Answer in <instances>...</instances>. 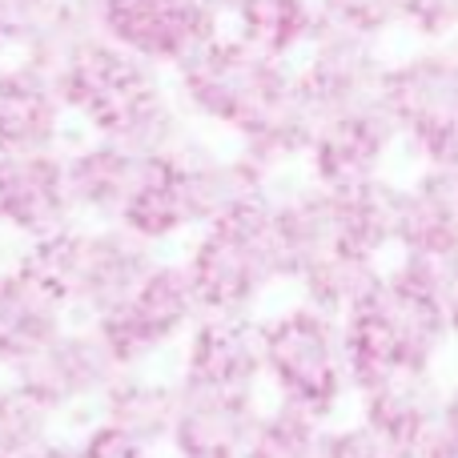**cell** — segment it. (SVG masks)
<instances>
[{
	"mask_svg": "<svg viewBox=\"0 0 458 458\" xmlns=\"http://www.w3.org/2000/svg\"><path fill=\"white\" fill-rule=\"evenodd\" d=\"M322 24L386 40L398 29V0H314Z\"/></svg>",
	"mask_w": 458,
	"mask_h": 458,
	"instance_id": "28",
	"label": "cell"
},
{
	"mask_svg": "<svg viewBox=\"0 0 458 458\" xmlns=\"http://www.w3.org/2000/svg\"><path fill=\"white\" fill-rule=\"evenodd\" d=\"M117 374L121 366L109 354V346L101 342V334L89 322H69L8 382H16L53 422L77 419V414H85L89 422L93 406L101 403V394L109 390V382Z\"/></svg>",
	"mask_w": 458,
	"mask_h": 458,
	"instance_id": "11",
	"label": "cell"
},
{
	"mask_svg": "<svg viewBox=\"0 0 458 458\" xmlns=\"http://www.w3.org/2000/svg\"><path fill=\"white\" fill-rule=\"evenodd\" d=\"M64 185L77 222L117 225L145 174V153H133L105 137H81L64 145Z\"/></svg>",
	"mask_w": 458,
	"mask_h": 458,
	"instance_id": "19",
	"label": "cell"
},
{
	"mask_svg": "<svg viewBox=\"0 0 458 458\" xmlns=\"http://www.w3.org/2000/svg\"><path fill=\"white\" fill-rule=\"evenodd\" d=\"M69 322L64 301L16 253L0 261V378H13Z\"/></svg>",
	"mask_w": 458,
	"mask_h": 458,
	"instance_id": "21",
	"label": "cell"
},
{
	"mask_svg": "<svg viewBox=\"0 0 458 458\" xmlns=\"http://www.w3.org/2000/svg\"><path fill=\"white\" fill-rule=\"evenodd\" d=\"M419 458H458V438H446V435H435L427 446H422Z\"/></svg>",
	"mask_w": 458,
	"mask_h": 458,
	"instance_id": "34",
	"label": "cell"
},
{
	"mask_svg": "<svg viewBox=\"0 0 458 458\" xmlns=\"http://www.w3.org/2000/svg\"><path fill=\"white\" fill-rule=\"evenodd\" d=\"M398 145L414 161L458 149V40L414 45L386 61L378 85Z\"/></svg>",
	"mask_w": 458,
	"mask_h": 458,
	"instance_id": "8",
	"label": "cell"
},
{
	"mask_svg": "<svg viewBox=\"0 0 458 458\" xmlns=\"http://www.w3.org/2000/svg\"><path fill=\"white\" fill-rule=\"evenodd\" d=\"M454 269L458 261L398 253L394 266H382L378 285L338 318L354 394L394 374L435 370L443 350L451 346L446 298Z\"/></svg>",
	"mask_w": 458,
	"mask_h": 458,
	"instance_id": "2",
	"label": "cell"
},
{
	"mask_svg": "<svg viewBox=\"0 0 458 458\" xmlns=\"http://www.w3.org/2000/svg\"><path fill=\"white\" fill-rule=\"evenodd\" d=\"M69 145V109L53 72L24 56L0 61V153H37Z\"/></svg>",
	"mask_w": 458,
	"mask_h": 458,
	"instance_id": "18",
	"label": "cell"
},
{
	"mask_svg": "<svg viewBox=\"0 0 458 458\" xmlns=\"http://www.w3.org/2000/svg\"><path fill=\"white\" fill-rule=\"evenodd\" d=\"M438 398L443 382L435 370L394 374L358 390V422L378 435L398 458H419L422 446L438 435Z\"/></svg>",
	"mask_w": 458,
	"mask_h": 458,
	"instance_id": "20",
	"label": "cell"
},
{
	"mask_svg": "<svg viewBox=\"0 0 458 458\" xmlns=\"http://www.w3.org/2000/svg\"><path fill=\"white\" fill-rule=\"evenodd\" d=\"M182 266L201 314H261L269 293L285 285L269 190L229 206L185 237Z\"/></svg>",
	"mask_w": 458,
	"mask_h": 458,
	"instance_id": "5",
	"label": "cell"
},
{
	"mask_svg": "<svg viewBox=\"0 0 458 458\" xmlns=\"http://www.w3.org/2000/svg\"><path fill=\"white\" fill-rule=\"evenodd\" d=\"M198 318L201 306L193 298L182 258H157L117 310L97 318L93 330L101 334L121 370H149L161 354L182 346Z\"/></svg>",
	"mask_w": 458,
	"mask_h": 458,
	"instance_id": "9",
	"label": "cell"
},
{
	"mask_svg": "<svg viewBox=\"0 0 458 458\" xmlns=\"http://www.w3.org/2000/svg\"><path fill=\"white\" fill-rule=\"evenodd\" d=\"M398 29L419 45L458 40V0H398Z\"/></svg>",
	"mask_w": 458,
	"mask_h": 458,
	"instance_id": "29",
	"label": "cell"
},
{
	"mask_svg": "<svg viewBox=\"0 0 458 458\" xmlns=\"http://www.w3.org/2000/svg\"><path fill=\"white\" fill-rule=\"evenodd\" d=\"M169 85L190 125L225 133L266 182H282L285 169L301 165L314 117L298 97L290 61L217 32L169 72Z\"/></svg>",
	"mask_w": 458,
	"mask_h": 458,
	"instance_id": "1",
	"label": "cell"
},
{
	"mask_svg": "<svg viewBox=\"0 0 458 458\" xmlns=\"http://www.w3.org/2000/svg\"><path fill=\"white\" fill-rule=\"evenodd\" d=\"M225 32H233L250 48L293 64L301 48L314 40V32L322 29V13L314 0H245L225 16Z\"/></svg>",
	"mask_w": 458,
	"mask_h": 458,
	"instance_id": "24",
	"label": "cell"
},
{
	"mask_svg": "<svg viewBox=\"0 0 458 458\" xmlns=\"http://www.w3.org/2000/svg\"><path fill=\"white\" fill-rule=\"evenodd\" d=\"M330 422L285 403L261 406L242 458H326Z\"/></svg>",
	"mask_w": 458,
	"mask_h": 458,
	"instance_id": "26",
	"label": "cell"
},
{
	"mask_svg": "<svg viewBox=\"0 0 458 458\" xmlns=\"http://www.w3.org/2000/svg\"><path fill=\"white\" fill-rule=\"evenodd\" d=\"M269 185L274 182H266L237 149H222L193 129L174 149L145 157V174L117 225L153 250H165Z\"/></svg>",
	"mask_w": 458,
	"mask_h": 458,
	"instance_id": "4",
	"label": "cell"
},
{
	"mask_svg": "<svg viewBox=\"0 0 458 458\" xmlns=\"http://www.w3.org/2000/svg\"><path fill=\"white\" fill-rule=\"evenodd\" d=\"M378 277H382V261L334 250V253H326V258L310 261L290 285L298 290L301 301L318 306L330 318H342L346 310H354L358 301L378 285Z\"/></svg>",
	"mask_w": 458,
	"mask_h": 458,
	"instance_id": "25",
	"label": "cell"
},
{
	"mask_svg": "<svg viewBox=\"0 0 458 458\" xmlns=\"http://www.w3.org/2000/svg\"><path fill=\"white\" fill-rule=\"evenodd\" d=\"M37 458H72V438L53 435V438H48V446H45V451H40Z\"/></svg>",
	"mask_w": 458,
	"mask_h": 458,
	"instance_id": "36",
	"label": "cell"
},
{
	"mask_svg": "<svg viewBox=\"0 0 458 458\" xmlns=\"http://www.w3.org/2000/svg\"><path fill=\"white\" fill-rule=\"evenodd\" d=\"M261 406V390L177 386L165 451L174 458H242Z\"/></svg>",
	"mask_w": 458,
	"mask_h": 458,
	"instance_id": "16",
	"label": "cell"
},
{
	"mask_svg": "<svg viewBox=\"0 0 458 458\" xmlns=\"http://www.w3.org/2000/svg\"><path fill=\"white\" fill-rule=\"evenodd\" d=\"M72 222L77 214L64 185L61 149L0 153V237L21 250Z\"/></svg>",
	"mask_w": 458,
	"mask_h": 458,
	"instance_id": "14",
	"label": "cell"
},
{
	"mask_svg": "<svg viewBox=\"0 0 458 458\" xmlns=\"http://www.w3.org/2000/svg\"><path fill=\"white\" fill-rule=\"evenodd\" d=\"M56 0H0V53H21Z\"/></svg>",
	"mask_w": 458,
	"mask_h": 458,
	"instance_id": "30",
	"label": "cell"
},
{
	"mask_svg": "<svg viewBox=\"0 0 458 458\" xmlns=\"http://www.w3.org/2000/svg\"><path fill=\"white\" fill-rule=\"evenodd\" d=\"M446 334H451V342H458V269H454L451 298H446Z\"/></svg>",
	"mask_w": 458,
	"mask_h": 458,
	"instance_id": "35",
	"label": "cell"
},
{
	"mask_svg": "<svg viewBox=\"0 0 458 458\" xmlns=\"http://www.w3.org/2000/svg\"><path fill=\"white\" fill-rule=\"evenodd\" d=\"M326 458H398V454L354 419V422H342V427H330Z\"/></svg>",
	"mask_w": 458,
	"mask_h": 458,
	"instance_id": "32",
	"label": "cell"
},
{
	"mask_svg": "<svg viewBox=\"0 0 458 458\" xmlns=\"http://www.w3.org/2000/svg\"><path fill=\"white\" fill-rule=\"evenodd\" d=\"M214 4H217V13H222V21H225V16L233 13V8H242V4H245V0H214Z\"/></svg>",
	"mask_w": 458,
	"mask_h": 458,
	"instance_id": "37",
	"label": "cell"
},
{
	"mask_svg": "<svg viewBox=\"0 0 458 458\" xmlns=\"http://www.w3.org/2000/svg\"><path fill=\"white\" fill-rule=\"evenodd\" d=\"M53 435L56 422L16 382L0 378V458H37Z\"/></svg>",
	"mask_w": 458,
	"mask_h": 458,
	"instance_id": "27",
	"label": "cell"
},
{
	"mask_svg": "<svg viewBox=\"0 0 458 458\" xmlns=\"http://www.w3.org/2000/svg\"><path fill=\"white\" fill-rule=\"evenodd\" d=\"M394 253L458 261V149L422 157L403 182Z\"/></svg>",
	"mask_w": 458,
	"mask_h": 458,
	"instance_id": "17",
	"label": "cell"
},
{
	"mask_svg": "<svg viewBox=\"0 0 458 458\" xmlns=\"http://www.w3.org/2000/svg\"><path fill=\"white\" fill-rule=\"evenodd\" d=\"M72 458H153V451H145V446L129 443L125 435L89 419L85 430L72 438Z\"/></svg>",
	"mask_w": 458,
	"mask_h": 458,
	"instance_id": "31",
	"label": "cell"
},
{
	"mask_svg": "<svg viewBox=\"0 0 458 458\" xmlns=\"http://www.w3.org/2000/svg\"><path fill=\"white\" fill-rule=\"evenodd\" d=\"M177 411V382L149 370H121L93 406V422L125 435L129 443L157 451L165 446Z\"/></svg>",
	"mask_w": 458,
	"mask_h": 458,
	"instance_id": "22",
	"label": "cell"
},
{
	"mask_svg": "<svg viewBox=\"0 0 458 458\" xmlns=\"http://www.w3.org/2000/svg\"><path fill=\"white\" fill-rule=\"evenodd\" d=\"M438 435L458 438V378L443 386V398H438Z\"/></svg>",
	"mask_w": 458,
	"mask_h": 458,
	"instance_id": "33",
	"label": "cell"
},
{
	"mask_svg": "<svg viewBox=\"0 0 458 458\" xmlns=\"http://www.w3.org/2000/svg\"><path fill=\"white\" fill-rule=\"evenodd\" d=\"M258 338L261 386L274 390V403L298 406L314 419L334 422V414L354 398L338 318L293 298L285 306L258 314Z\"/></svg>",
	"mask_w": 458,
	"mask_h": 458,
	"instance_id": "7",
	"label": "cell"
},
{
	"mask_svg": "<svg viewBox=\"0 0 458 458\" xmlns=\"http://www.w3.org/2000/svg\"><path fill=\"white\" fill-rule=\"evenodd\" d=\"M53 81L61 89L69 121H77L89 137H105L153 157L193 133L174 97L169 72L121 53L101 32L72 48Z\"/></svg>",
	"mask_w": 458,
	"mask_h": 458,
	"instance_id": "3",
	"label": "cell"
},
{
	"mask_svg": "<svg viewBox=\"0 0 458 458\" xmlns=\"http://www.w3.org/2000/svg\"><path fill=\"white\" fill-rule=\"evenodd\" d=\"M16 258L64 301L72 322L93 326L129 298V290L149 274L161 250L145 245L121 225L72 222L53 237L21 245Z\"/></svg>",
	"mask_w": 458,
	"mask_h": 458,
	"instance_id": "6",
	"label": "cell"
},
{
	"mask_svg": "<svg viewBox=\"0 0 458 458\" xmlns=\"http://www.w3.org/2000/svg\"><path fill=\"white\" fill-rule=\"evenodd\" d=\"M89 8L109 45L161 72H174L206 40L225 32L214 0H89Z\"/></svg>",
	"mask_w": 458,
	"mask_h": 458,
	"instance_id": "10",
	"label": "cell"
},
{
	"mask_svg": "<svg viewBox=\"0 0 458 458\" xmlns=\"http://www.w3.org/2000/svg\"><path fill=\"white\" fill-rule=\"evenodd\" d=\"M334 193V233H338V250L358 253V258L382 261V253L394 250L398 233V198L403 185L394 177H374V182L350 185V190Z\"/></svg>",
	"mask_w": 458,
	"mask_h": 458,
	"instance_id": "23",
	"label": "cell"
},
{
	"mask_svg": "<svg viewBox=\"0 0 458 458\" xmlns=\"http://www.w3.org/2000/svg\"><path fill=\"white\" fill-rule=\"evenodd\" d=\"M177 386L261 390L258 314H201L182 338Z\"/></svg>",
	"mask_w": 458,
	"mask_h": 458,
	"instance_id": "15",
	"label": "cell"
},
{
	"mask_svg": "<svg viewBox=\"0 0 458 458\" xmlns=\"http://www.w3.org/2000/svg\"><path fill=\"white\" fill-rule=\"evenodd\" d=\"M398 153L403 145H398L386 109L370 101L318 121L301 153V169H306V182L322 190H350V185L386 177Z\"/></svg>",
	"mask_w": 458,
	"mask_h": 458,
	"instance_id": "13",
	"label": "cell"
},
{
	"mask_svg": "<svg viewBox=\"0 0 458 458\" xmlns=\"http://www.w3.org/2000/svg\"><path fill=\"white\" fill-rule=\"evenodd\" d=\"M386 61L390 56L382 53V40L322 24L293 61V85L314 125L334 113L378 101Z\"/></svg>",
	"mask_w": 458,
	"mask_h": 458,
	"instance_id": "12",
	"label": "cell"
}]
</instances>
